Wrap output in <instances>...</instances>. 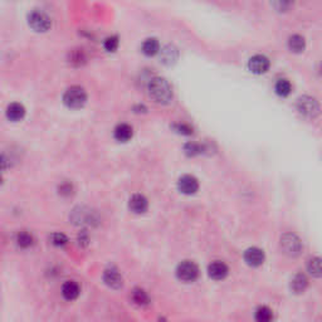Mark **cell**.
Here are the masks:
<instances>
[{"mask_svg":"<svg viewBox=\"0 0 322 322\" xmlns=\"http://www.w3.org/2000/svg\"><path fill=\"white\" fill-rule=\"evenodd\" d=\"M86 62V56L85 53L82 52V49H77L73 50L70 53V63H73L76 66H81L82 63Z\"/></svg>","mask_w":322,"mask_h":322,"instance_id":"f546056e","label":"cell"},{"mask_svg":"<svg viewBox=\"0 0 322 322\" xmlns=\"http://www.w3.org/2000/svg\"><path fill=\"white\" fill-rule=\"evenodd\" d=\"M61 295L65 301L73 302L81 296V286L76 281H66L62 284Z\"/></svg>","mask_w":322,"mask_h":322,"instance_id":"9c48e42d","label":"cell"},{"mask_svg":"<svg viewBox=\"0 0 322 322\" xmlns=\"http://www.w3.org/2000/svg\"><path fill=\"white\" fill-rule=\"evenodd\" d=\"M185 153L186 155L189 156H195V155H200L205 151V146L204 145L196 144V142H189V144L185 145L184 147Z\"/></svg>","mask_w":322,"mask_h":322,"instance_id":"4316f807","label":"cell"},{"mask_svg":"<svg viewBox=\"0 0 322 322\" xmlns=\"http://www.w3.org/2000/svg\"><path fill=\"white\" fill-rule=\"evenodd\" d=\"M141 49L146 56H155L156 53L160 52V44H159V41L156 38H147L142 43Z\"/></svg>","mask_w":322,"mask_h":322,"instance_id":"7402d4cb","label":"cell"},{"mask_svg":"<svg viewBox=\"0 0 322 322\" xmlns=\"http://www.w3.org/2000/svg\"><path fill=\"white\" fill-rule=\"evenodd\" d=\"M102 279L107 287L112 288V290H120L123 286V278L121 276L120 271L115 267H109L103 271Z\"/></svg>","mask_w":322,"mask_h":322,"instance_id":"ba28073f","label":"cell"},{"mask_svg":"<svg viewBox=\"0 0 322 322\" xmlns=\"http://www.w3.org/2000/svg\"><path fill=\"white\" fill-rule=\"evenodd\" d=\"M173 127L176 132L182 134V135H191L193 134V127H190L186 123H175Z\"/></svg>","mask_w":322,"mask_h":322,"instance_id":"4dcf8cb0","label":"cell"},{"mask_svg":"<svg viewBox=\"0 0 322 322\" xmlns=\"http://www.w3.org/2000/svg\"><path fill=\"white\" fill-rule=\"evenodd\" d=\"M264 252L262 249L257 248V247H252V248H248L244 252V261L247 262V264L252 267H259L261 264H263L264 262Z\"/></svg>","mask_w":322,"mask_h":322,"instance_id":"4fadbf2b","label":"cell"},{"mask_svg":"<svg viewBox=\"0 0 322 322\" xmlns=\"http://www.w3.org/2000/svg\"><path fill=\"white\" fill-rule=\"evenodd\" d=\"M1 183H3V173L0 171V185H1Z\"/></svg>","mask_w":322,"mask_h":322,"instance_id":"d6a6232c","label":"cell"},{"mask_svg":"<svg viewBox=\"0 0 322 322\" xmlns=\"http://www.w3.org/2000/svg\"><path fill=\"white\" fill-rule=\"evenodd\" d=\"M118 44H120V41H118V37L116 35H111V37H107L103 42V47L107 52H115V50H117Z\"/></svg>","mask_w":322,"mask_h":322,"instance_id":"83f0119b","label":"cell"},{"mask_svg":"<svg viewBox=\"0 0 322 322\" xmlns=\"http://www.w3.org/2000/svg\"><path fill=\"white\" fill-rule=\"evenodd\" d=\"M49 240H50V243H52L54 247L62 248V247H65L66 244L68 243V237L65 234V233H61V231H54V233L50 234Z\"/></svg>","mask_w":322,"mask_h":322,"instance_id":"d4e9b609","label":"cell"},{"mask_svg":"<svg viewBox=\"0 0 322 322\" xmlns=\"http://www.w3.org/2000/svg\"><path fill=\"white\" fill-rule=\"evenodd\" d=\"M281 248L290 257H297L302 251V242L296 234L286 233L281 237Z\"/></svg>","mask_w":322,"mask_h":322,"instance_id":"5b68a950","label":"cell"},{"mask_svg":"<svg viewBox=\"0 0 322 322\" xmlns=\"http://www.w3.org/2000/svg\"><path fill=\"white\" fill-rule=\"evenodd\" d=\"M26 21H28V25L34 32L38 33L48 32L52 26V21L47 13H44L43 10H39V9H33L32 12L28 13Z\"/></svg>","mask_w":322,"mask_h":322,"instance_id":"3957f363","label":"cell"},{"mask_svg":"<svg viewBox=\"0 0 322 322\" xmlns=\"http://www.w3.org/2000/svg\"><path fill=\"white\" fill-rule=\"evenodd\" d=\"M178 57H179L178 49H176L174 46H170V44L169 46H166V47L162 48L160 52V59L162 63H165V65H173V63H175Z\"/></svg>","mask_w":322,"mask_h":322,"instance_id":"ac0fdd59","label":"cell"},{"mask_svg":"<svg viewBox=\"0 0 322 322\" xmlns=\"http://www.w3.org/2000/svg\"><path fill=\"white\" fill-rule=\"evenodd\" d=\"M132 135H134V130L130 125L127 123H120L116 126L114 131V136L115 138L118 141V142H127L132 138Z\"/></svg>","mask_w":322,"mask_h":322,"instance_id":"e0dca14e","label":"cell"},{"mask_svg":"<svg viewBox=\"0 0 322 322\" xmlns=\"http://www.w3.org/2000/svg\"><path fill=\"white\" fill-rule=\"evenodd\" d=\"M149 94L156 103L167 105L173 100V88L166 79L162 77H155L149 82Z\"/></svg>","mask_w":322,"mask_h":322,"instance_id":"6da1fadb","label":"cell"},{"mask_svg":"<svg viewBox=\"0 0 322 322\" xmlns=\"http://www.w3.org/2000/svg\"><path fill=\"white\" fill-rule=\"evenodd\" d=\"M149 208V202L142 194H134L129 200V209L134 214H144Z\"/></svg>","mask_w":322,"mask_h":322,"instance_id":"7c38bea8","label":"cell"},{"mask_svg":"<svg viewBox=\"0 0 322 322\" xmlns=\"http://www.w3.org/2000/svg\"><path fill=\"white\" fill-rule=\"evenodd\" d=\"M77 242H78L81 247L88 246V243H90V234H88L87 229L83 228L82 230L79 231L78 235H77Z\"/></svg>","mask_w":322,"mask_h":322,"instance_id":"1f68e13d","label":"cell"},{"mask_svg":"<svg viewBox=\"0 0 322 322\" xmlns=\"http://www.w3.org/2000/svg\"><path fill=\"white\" fill-rule=\"evenodd\" d=\"M58 193L62 196H70L74 193V186L72 183L63 182L58 185Z\"/></svg>","mask_w":322,"mask_h":322,"instance_id":"f1b7e54d","label":"cell"},{"mask_svg":"<svg viewBox=\"0 0 322 322\" xmlns=\"http://www.w3.org/2000/svg\"><path fill=\"white\" fill-rule=\"evenodd\" d=\"M70 220L74 223V224H88V226H93L96 223H98V218H97V214L94 211H92L91 209L87 208H78L74 209L70 214Z\"/></svg>","mask_w":322,"mask_h":322,"instance_id":"52a82bcc","label":"cell"},{"mask_svg":"<svg viewBox=\"0 0 322 322\" xmlns=\"http://www.w3.org/2000/svg\"><path fill=\"white\" fill-rule=\"evenodd\" d=\"M255 322H272L273 312L267 306H259L254 312Z\"/></svg>","mask_w":322,"mask_h":322,"instance_id":"603a6c76","label":"cell"},{"mask_svg":"<svg viewBox=\"0 0 322 322\" xmlns=\"http://www.w3.org/2000/svg\"><path fill=\"white\" fill-rule=\"evenodd\" d=\"M248 67L255 74L266 73L270 69V59L263 54H255L249 59Z\"/></svg>","mask_w":322,"mask_h":322,"instance_id":"30bf717a","label":"cell"},{"mask_svg":"<svg viewBox=\"0 0 322 322\" xmlns=\"http://www.w3.org/2000/svg\"><path fill=\"white\" fill-rule=\"evenodd\" d=\"M308 279L303 273H297L295 277L291 281V290L295 293H302L305 292V290L307 288Z\"/></svg>","mask_w":322,"mask_h":322,"instance_id":"ffe728a7","label":"cell"},{"mask_svg":"<svg viewBox=\"0 0 322 322\" xmlns=\"http://www.w3.org/2000/svg\"><path fill=\"white\" fill-rule=\"evenodd\" d=\"M176 276L183 282H194L199 276V268L194 262L183 261L176 267Z\"/></svg>","mask_w":322,"mask_h":322,"instance_id":"8992f818","label":"cell"},{"mask_svg":"<svg viewBox=\"0 0 322 322\" xmlns=\"http://www.w3.org/2000/svg\"><path fill=\"white\" fill-rule=\"evenodd\" d=\"M34 237H33L32 233L26 230H21L18 231L17 235H15V244H17L18 248L21 249H29L34 246Z\"/></svg>","mask_w":322,"mask_h":322,"instance_id":"2e32d148","label":"cell"},{"mask_svg":"<svg viewBox=\"0 0 322 322\" xmlns=\"http://www.w3.org/2000/svg\"><path fill=\"white\" fill-rule=\"evenodd\" d=\"M228 266L226 263H223L220 261H215L208 267V275L210 278L215 279V281H220L224 279L228 276Z\"/></svg>","mask_w":322,"mask_h":322,"instance_id":"5bb4252c","label":"cell"},{"mask_svg":"<svg viewBox=\"0 0 322 322\" xmlns=\"http://www.w3.org/2000/svg\"><path fill=\"white\" fill-rule=\"evenodd\" d=\"M306 42L305 38L299 34H293L291 35L288 39V48L295 53H301L302 50L305 49Z\"/></svg>","mask_w":322,"mask_h":322,"instance_id":"44dd1931","label":"cell"},{"mask_svg":"<svg viewBox=\"0 0 322 322\" xmlns=\"http://www.w3.org/2000/svg\"><path fill=\"white\" fill-rule=\"evenodd\" d=\"M179 190L182 191L183 194H186V195H191V194H195L199 189V183L196 180V178L191 175H184L179 179L178 183Z\"/></svg>","mask_w":322,"mask_h":322,"instance_id":"8fae6325","label":"cell"},{"mask_svg":"<svg viewBox=\"0 0 322 322\" xmlns=\"http://www.w3.org/2000/svg\"><path fill=\"white\" fill-rule=\"evenodd\" d=\"M297 111L307 118H315L320 112L319 102L311 96H302L297 100Z\"/></svg>","mask_w":322,"mask_h":322,"instance_id":"277c9868","label":"cell"},{"mask_svg":"<svg viewBox=\"0 0 322 322\" xmlns=\"http://www.w3.org/2000/svg\"><path fill=\"white\" fill-rule=\"evenodd\" d=\"M307 270L314 277H321V259L317 257L311 258L307 263Z\"/></svg>","mask_w":322,"mask_h":322,"instance_id":"484cf974","label":"cell"},{"mask_svg":"<svg viewBox=\"0 0 322 322\" xmlns=\"http://www.w3.org/2000/svg\"><path fill=\"white\" fill-rule=\"evenodd\" d=\"M6 118L12 122H18L22 121L25 116V107L19 102H13L6 107Z\"/></svg>","mask_w":322,"mask_h":322,"instance_id":"9a60e30c","label":"cell"},{"mask_svg":"<svg viewBox=\"0 0 322 322\" xmlns=\"http://www.w3.org/2000/svg\"><path fill=\"white\" fill-rule=\"evenodd\" d=\"M86 102H87V93H86L85 88L79 87V86H72L67 88L63 94V103L68 109H82Z\"/></svg>","mask_w":322,"mask_h":322,"instance_id":"7a4b0ae2","label":"cell"},{"mask_svg":"<svg viewBox=\"0 0 322 322\" xmlns=\"http://www.w3.org/2000/svg\"><path fill=\"white\" fill-rule=\"evenodd\" d=\"M131 301L134 302L135 305L140 306V307H144V306H147L150 303V297L146 291L140 287H136L134 288L131 292Z\"/></svg>","mask_w":322,"mask_h":322,"instance_id":"d6986e66","label":"cell"},{"mask_svg":"<svg viewBox=\"0 0 322 322\" xmlns=\"http://www.w3.org/2000/svg\"><path fill=\"white\" fill-rule=\"evenodd\" d=\"M291 91H292V86H291L288 79L283 78L277 81V83H276V92H277V94L286 97L291 93Z\"/></svg>","mask_w":322,"mask_h":322,"instance_id":"cb8c5ba5","label":"cell"}]
</instances>
